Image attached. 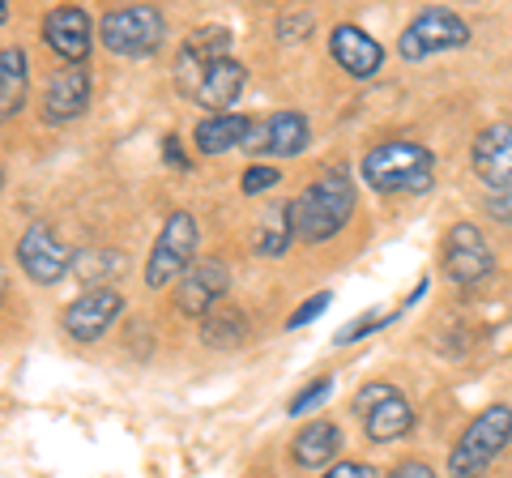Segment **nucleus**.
<instances>
[{
  "label": "nucleus",
  "instance_id": "obj_7",
  "mask_svg": "<svg viewBox=\"0 0 512 478\" xmlns=\"http://www.w3.org/2000/svg\"><path fill=\"white\" fill-rule=\"evenodd\" d=\"M350 406H355V414H363V432H367V440H376V444L402 440V436H410V427H414L410 402L389 385V380H372V385H363Z\"/></svg>",
  "mask_w": 512,
  "mask_h": 478
},
{
  "label": "nucleus",
  "instance_id": "obj_8",
  "mask_svg": "<svg viewBox=\"0 0 512 478\" xmlns=\"http://www.w3.org/2000/svg\"><path fill=\"white\" fill-rule=\"evenodd\" d=\"M470 43V26L461 13L453 9H423L419 18H414L402 39H397V52L402 60H431L440 52H457V47Z\"/></svg>",
  "mask_w": 512,
  "mask_h": 478
},
{
  "label": "nucleus",
  "instance_id": "obj_17",
  "mask_svg": "<svg viewBox=\"0 0 512 478\" xmlns=\"http://www.w3.org/2000/svg\"><path fill=\"white\" fill-rule=\"evenodd\" d=\"M86 107H90V69L86 65H69L47 82V90H43L47 120L69 124L77 116H86Z\"/></svg>",
  "mask_w": 512,
  "mask_h": 478
},
{
  "label": "nucleus",
  "instance_id": "obj_12",
  "mask_svg": "<svg viewBox=\"0 0 512 478\" xmlns=\"http://www.w3.org/2000/svg\"><path fill=\"white\" fill-rule=\"evenodd\" d=\"M308 141H312L308 116H299V111H274L261 124H252V137L244 150L252 158H291L308 150Z\"/></svg>",
  "mask_w": 512,
  "mask_h": 478
},
{
  "label": "nucleus",
  "instance_id": "obj_2",
  "mask_svg": "<svg viewBox=\"0 0 512 478\" xmlns=\"http://www.w3.org/2000/svg\"><path fill=\"white\" fill-rule=\"evenodd\" d=\"M244 82H248V69L235 56H201V52H188V47H180V56H175V90L188 103L205 107L210 116L231 111V103L244 94Z\"/></svg>",
  "mask_w": 512,
  "mask_h": 478
},
{
  "label": "nucleus",
  "instance_id": "obj_20",
  "mask_svg": "<svg viewBox=\"0 0 512 478\" xmlns=\"http://www.w3.org/2000/svg\"><path fill=\"white\" fill-rule=\"evenodd\" d=\"M291 239H299L291 205L286 201L269 205V210L261 214V227H256V252H261V257H282V252L291 248Z\"/></svg>",
  "mask_w": 512,
  "mask_h": 478
},
{
  "label": "nucleus",
  "instance_id": "obj_23",
  "mask_svg": "<svg viewBox=\"0 0 512 478\" xmlns=\"http://www.w3.org/2000/svg\"><path fill=\"white\" fill-rule=\"evenodd\" d=\"M184 47L188 52H201V56H231V35L218 26H201L184 39Z\"/></svg>",
  "mask_w": 512,
  "mask_h": 478
},
{
  "label": "nucleus",
  "instance_id": "obj_13",
  "mask_svg": "<svg viewBox=\"0 0 512 478\" xmlns=\"http://www.w3.org/2000/svg\"><path fill=\"white\" fill-rule=\"evenodd\" d=\"M227 286H231L227 265L222 261H197L180 282H175L171 299L184 316H210L218 308V299L227 295Z\"/></svg>",
  "mask_w": 512,
  "mask_h": 478
},
{
  "label": "nucleus",
  "instance_id": "obj_6",
  "mask_svg": "<svg viewBox=\"0 0 512 478\" xmlns=\"http://www.w3.org/2000/svg\"><path fill=\"white\" fill-rule=\"evenodd\" d=\"M167 35V18L154 5H124L103 13L99 39L111 56H150Z\"/></svg>",
  "mask_w": 512,
  "mask_h": 478
},
{
  "label": "nucleus",
  "instance_id": "obj_14",
  "mask_svg": "<svg viewBox=\"0 0 512 478\" xmlns=\"http://www.w3.org/2000/svg\"><path fill=\"white\" fill-rule=\"evenodd\" d=\"M43 43L52 47L60 60H69V65H82L94 47V22L86 9L77 5H60L43 18Z\"/></svg>",
  "mask_w": 512,
  "mask_h": 478
},
{
  "label": "nucleus",
  "instance_id": "obj_29",
  "mask_svg": "<svg viewBox=\"0 0 512 478\" xmlns=\"http://www.w3.org/2000/svg\"><path fill=\"white\" fill-rule=\"evenodd\" d=\"M325 478H376V470L367 461H338V466L325 470Z\"/></svg>",
  "mask_w": 512,
  "mask_h": 478
},
{
  "label": "nucleus",
  "instance_id": "obj_26",
  "mask_svg": "<svg viewBox=\"0 0 512 478\" xmlns=\"http://www.w3.org/2000/svg\"><path fill=\"white\" fill-rule=\"evenodd\" d=\"M389 321H397V312L363 316V321H350L346 329H338V338H333V342H338V346H350V342H355V338H367V333H372V329H380V325H389Z\"/></svg>",
  "mask_w": 512,
  "mask_h": 478
},
{
  "label": "nucleus",
  "instance_id": "obj_27",
  "mask_svg": "<svg viewBox=\"0 0 512 478\" xmlns=\"http://www.w3.org/2000/svg\"><path fill=\"white\" fill-rule=\"evenodd\" d=\"M329 304H333V295H329V291H320V295H312V299H308V304H303V308H299V312L291 316V321H286V329H303V325H312V321H316V316H320V312H325Z\"/></svg>",
  "mask_w": 512,
  "mask_h": 478
},
{
  "label": "nucleus",
  "instance_id": "obj_16",
  "mask_svg": "<svg viewBox=\"0 0 512 478\" xmlns=\"http://www.w3.org/2000/svg\"><path fill=\"white\" fill-rule=\"evenodd\" d=\"M470 163H474V175L491 188V193L512 188V124H495V129L478 133Z\"/></svg>",
  "mask_w": 512,
  "mask_h": 478
},
{
  "label": "nucleus",
  "instance_id": "obj_19",
  "mask_svg": "<svg viewBox=\"0 0 512 478\" xmlns=\"http://www.w3.org/2000/svg\"><path fill=\"white\" fill-rule=\"evenodd\" d=\"M338 453H342V432H338V423H329V419H312L291 440V457H295V466H303V470L329 466Z\"/></svg>",
  "mask_w": 512,
  "mask_h": 478
},
{
  "label": "nucleus",
  "instance_id": "obj_24",
  "mask_svg": "<svg viewBox=\"0 0 512 478\" xmlns=\"http://www.w3.org/2000/svg\"><path fill=\"white\" fill-rule=\"evenodd\" d=\"M329 393H333V380H329V376H320V380H312L308 389H299V393L291 397V406H286V414H303V410H312V406L325 402Z\"/></svg>",
  "mask_w": 512,
  "mask_h": 478
},
{
  "label": "nucleus",
  "instance_id": "obj_9",
  "mask_svg": "<svg viewBox=\"0 0 512 478\" xmlns=\"http://www.w3.org/2000/svg\"><path fill=\"white\" fill-rule=\"evenodd\" d=\"M491 269H495V252L474 222L448 227V235H444V274L448 278L457 286H474V282L491 278Z\"/></svg>",
  "mask_w": 512,
  "mask_h": 478
},
{
  "label": "nucleus",
  "instance_id": "obj_10",
  "mask_svg": "<svg viewBox=\"0 0 512 478\" xmlns=\"http://www.w3.org/2000/svg\"><path fill=\"white\" fill-rule=\"evenodd\" d=\"M18 265L26 269V278H35L39 286H56L73 265L69 244H60V235L47 227V222H35L26 227L18 239Z\"/></svg>",
  "mask_w": 512,
  "mask_h": 478
},
{
  "label": "nucleus",
  "instance_id": "obj_15",
  "mask_svg": "<svg viewBox=\"0 0 512 478\" xmlns=\"http://www.w3.org/2000/svg\"><path fill=\"white\" fill-rule=\"evenodd\" d=\"M329 52L333 60L355 77V82H367V77H376L380 65H384V47L367 35V30H359L355 22H338L329 30Z\"/></svg>",
  "mask_w": 512,
  "mask_h": 478
},
{
  "label": "nucleus",
  "instance_id": "obj_31",
  "mask_svg": "<svg viewBox=\"0 0 512 478\" xmlns=\"http://www.w3.org/2000/svg\"><path fill=\"white\" fill-rule=\"evenodd\" d=\"M163 154H167V163H171V167L188 171V158H184V150H180V137H175V133H171V137L163 141Z\"/></svg>",
  "mask_w": 512,
  "mask_h": 478
},
{
  "label": "nucleus",
  "instance_id": "obj_22",
  "mask_svg": "<svg viewBox=\"0 0 512 478\" xmlns=\"http://www.w3.org/2000/svg\"><path fill=\"white\" fill-rule=\"evenodd\" d=\"M244 333H248V321H244V312L239 308H214L210 316H205V325H201V338L205 346H239L244 342Z\"/></svg>",
  "mask_w": 512,
  "mask_h": 478
},
{
  "label": "nucleus",
  "instance_id": "obj_5",
  "mask_svg": "<svg viewBox=\"0 0 512 478\" xmlns=\"http://www.w3.org/2000/svg\"><path fill=\"white\" fill-rule=\"evenodd\" d=\"M197 265V218L188 210H171L163 231H158L150 261H146V286H171Z\"/></svg>",
  "mask_w": 512,
  "mask_h": 478
},
{
  "label": "nucleus",
  "instance_id": "obj_21",
  "mask_svg": "<svg viewBox=\"0 0 512 478\" xmlns=\"http://www.w3.org/2000/svg\"><path fill=\"white\" fill-rule=\"evenodd\" d=\"M26 103V52L5 47L0 52V116H18Z\"/></svg>",
  "mask_w": 512,
  "mask_h": 478
},
{
  "label": "nucleus",
  "instance_id": "obj_30",
  "mask_svg": "<svg viewBox=\"0 0 512 478\" xmlns=\"http://www.w3.org/2000/svg\"><path fill=\"white\" fill-rule=\"evenodd\" d=\"M384 478H436V470L423 466V461H402V466H393Z\"/></svg>",
  "mask_w": 512,
  "mask_h": 478
},
{
  "label": "nucleus",
  "instance_id": "obj_11",
  "mask_svg": "<svg viewBox=\"0 0 512 478\" xmlns=\"http://www.w3.org/2000/svg\"><path fill=\"white\" fill-rule=\"evenodd\" d=\"M124 312L120 291L111 286H90L86 295H77L69 308H64V333L73 342H99L103 333L116 325V316Z\"/></svg>",
  "mask_w": 512,
  "mask_h": 478
},
{
  "label": "nucleus",
  "instance_id": "obj_4",
  "mask_svg": "<svg viewBox=\"0 0 512 478\" xmlns=\"http://www.w3.org/2000/svg\"><path fill=\"white\" fill-rule=\"evenodd\" d=\"M508 444H512V406H487L453 444V453H448V474L453 478H483L487 466L508 449Z\"/></svg>",
  "mask_w": 512,
  "mask_h": 478
},
{
  "label": "nucleus",
  "instance_id": "obj_18",
  "mask_svg": "<svg viewBox=\"0 0 512 478\" xmlns=\"http://www.w3.org/2000/svg\"><path fill=\"white\" fill-rule=\"evenodd\" d=\"M252 137V120L239 116V111H222V116H205L197 129H192V141H197L201 154H227L235 146H248Z\"/></svg>",
  "mask_w": 512,
  "mask_h": 478
},
{
  "label": "nucleus",
  "instance_id": "obj_1",
  "mask_svg": "<svg viewBox=\"0 0 512 478\" xmlns=\"http://www.w3.org/2000/svg\"><path fill=\"white\" fill-rule=\"evenodd\" d=\"M295 214V235L303 244H325L338 235L350 214H355V180L346 167H329L320 171L312 184L299 188V197L291 201Z\"/></svg>",
  "mask_w": 512,
  "mask_h": 478
},
{
  "label": "nucleus",
  "instance_id": "obj_28",
  "mask_svg": "<svg viewBox=\"0 0 512 478\" xmlns=\"http://www.w3.org/2000/svg\"><path fill=\"white\" fill-rule=\"evenodd\" d=\"M483 210H487L495 222H512V188H500V193H487Z\"/></svg>",
  "mask_w": 512,
  "mask_h": 478
},
{
  "label": "nucleus",
  "instance_id": "obj_3",
  "mask_svg": "<svg viewBox=\"0 0 512 478\" xmlns=\"http://www.w3.org/2000/svg\"><path fill=\"white\" fill-rule=\"evenodd\" d=\"M431 171H436V154L419 141H380L363 154L359 175L367 188L376 193H427L431 188Z\"/></svg>",
  "mask_w": 512,
  "mask_h": 478
},
{
  "label": "nucleus",
  "instance_id": "obj_25",
  "mask_svg": "<svg viewBox=\"0 0 512 478\" xmlns=\"http://www.w3.org/2000/svg\"><path fill=\"white\" fill-rule=\"evenodd\" d=\"M282 180V171L278 167H269V163H252L248 171H244V180H239V188H244L248 197H256V193H265V188H274Z\"/></svg>",
  "mask_w": 512,
  "mask_h": 478
}]
</instances>
